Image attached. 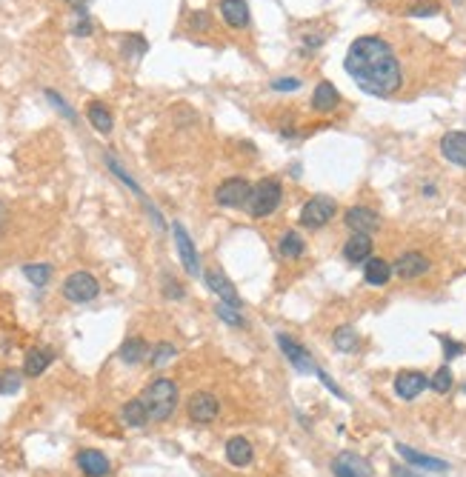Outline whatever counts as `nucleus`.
Masks as SVG:
<instances>
[{"instance_id": "f257e3e1", "label": "nucleus", "mask_w": 466, "mask_h": 477, "mask_svg": "<svg viewBox=\"0 0 466 477\" xmlns=\"http://www.w3.org/2000/svg\"><path fill=\"white\" fill-rule=\"evenodd\" d=\"M343 69L358 83V89L372 98H392L403 83V69L392 43L378 35H363L352 41L343 58Z\"/></svg>"}, {"instance_id": "f03ea898", "label": "nucleus", "mask_w": 466, "mask_h": 477, "mask_svg": "<svg viewBox=\"0 0 466 477\" xmlns=\"http://www.w3.org/2000/svg\"><path fill=\"white\" fill-rule=\"evenodd\" d=\"M140 400H143V406H146L149 423H163V420H169V417L177 412L180 389H177V383L169 380V377H155V380L140 392Z\"/></svg>"}, {"instance_id": "7ed1b4c3", "label": "nucleus", "mask_w": 466, "mask_h": 477, "mask_svg": "<svg viewBox=\"0 0 466 477\" xmlns=\"http://www.w3.org/2000/svg\"><path fill=\"white\" fill-rule=\"evenodd\" d=\"M284 200V186L278 177H264L252 186V194L247 200V211L252 217H269Z\"/></svg>"}, {"instance_id": "20e7f679", "label": "nucleus", "mask_w": 466, "mask_h": 477, "mask_svg": "<svg viewBox=\"0 0 466 477\" xmlns=\"http://www.w3.org/2000/svg\"><path fill=\"white\" fill-rule=\"evenodd\" d=\"M335 214H338L335 197H329V194H315L312 200L304 203V209H301V223H304L306 229H323Z\"/></svg>"}, {"instance_id": "39448f33", "label": "nucleus", "mask_w": 466, "mask_h": 477, "mask_svg": "<svg viewBox=\"0 0 466 477\" xmlns=\"http://www.w3.org/2000/svg\"><path fill=\"white\" fill-rule=\"evenodd\" d=\"M100 295V283L95 275L89 272H72L66 281H63V298L69 303H89Z\"/></svg>"}, {"instance_id": "423d86ee", "label": "nucleus", "mask_w": 466, "mask_h": 477, "mask_svg": "<svg viewBox=\"0 0 466 477\" xmlns=\"http://www.w3.org/2000/svg\"><path fill=\"white\" fill-rule=\"evenodd\" d=\"M249 194H252V183L244 180V177H229V180H223V183L214 189V200H217L220 206H226V209H241V206H247Z\"/></svg>"}, {"instance_id": "0eeeda50", "label": "nucleus", "mask_w": 466, "mask_h": 477, "mask_svg": "<svg viewBox=\"0 0 466 477\" xmlns=\"http://www.w3.org/2000/svg\"><path fill=\"white\" fill-rule=\"evenodd\" d=\"M172 234H175V246H177V255H180V263H183L186 275L197 278V275H200V258H197V249H195V243H192L189 231L183 229V223L175 220V223H172Z\"/></svg>"}, {"instance_id": "6e6552de", "label": "nucleus", "mask_w": 466, "mask_h": 477, "mask_svg": "<svg viewBox=\"0 0 466 477\" xmlns=\"http://www.w3.org/2000/svg\"><path fill=\"white\" fill-rule=\"evenodd\" d=\"M186 412H189L192 423H212L220 412V400L212 392H195L186 403Z\"/></svg>"}, {"instance_id": "1a4fd4ad", "label": "nucleus", "mask_w": 466, "mask_h": 477, "mask_svg": "<svg viewBox=\"0 0 466 477\" xmlns=\"http://www.w3.org/2000/svg\"><path fill=\"white\" fill-rule=\"evenodd\" d=\"M332 474L335 477H372V466L366 457H361L355 451H341L332 460Z\"/></svg>"}, {"instance_id": "9d476101", "label": "nucleus", "mask_w": 466, "mask_h": 477, "mask_svg": "<svg viewBox=\"0 0 466 477\" xmlns=\"http://www.w3.org/2000/svg\"><path fill=\"white\" fill-rule=\"evenodd\" d=\"M343 220H346V226H349L355 234H372V231L380 229L378 211H375V209H366V206H352Z\"/></svg>"}, {"instance_id": "9b49d317", "label": "nucleus", "mask_w": 466, "mask_h": 477, "mask_svg": "<svg viewBox=\"0 0 466 477\" xmlns=\"http://www.w3.org/2000/svg\"><path fill=\"white\" fill-rule=\"evenodd\" d=\"M75 463H78V468H81L86 477H106V474L112 471L109 457H106L103 451H98V449H83V451H78Z\"/></svg>"}, {"instance_id": "f8f14e48", "label": "nucleus", "mask_w": 466, "mask_h": 477, "mask_svg": "<svg viewBox=\"0 0 466 477\" xmlns=\"http://www.w3.org/2000/svg\"><path fill=\"white\" fill-rule=\"evenodd\" d=\"M429 258L426 255H420V252H406V255H400L398 261H395V272H398V278H403V281H415V278H420V275H426L429 272Z\"/></svg>"}, {"instance_id": "ddd939ff", "label": "nucleus", "mask_w": 466, "mask_h": 477, "mask_svg": "<svg viewBox=\"0 0 466 477\" xmlns=\"http://www.w3.org/2000/svg\"><path fill=\"white\" fill-rule=\"evenodd\" d=\"M278 346L284 349V355H286V360L298 369V372H318V366H315V360H312V355L304 349V346H298L292 337H286V335H278Z\"/></svg>"}, {"instance_id": "4468645a", "label": "nucleus", "mask_w": 466, "mask_h": 477, "mask_svg": "<svg viewBox=\"0 0 466 477\" xmlns=\"http://www.w3.org/2000/svg\"><path fill=\"white\" fill-rule=\"evenodd\" d=\"M426 386H429V380L423 372H400L395 377V394L400 400H415Z\"/></svg>"}, {"instance_id": "2eb2a0df", "label": "nucleus", "mask_w": 466, "mask_h": 477, "mask_svg": "<svg viewBox=\"0 0 466 477\" xmlns=\"http://www.w3.org/2000/svg\"><path fill=\"white\" fill-rule=\"evenodd\" d=\"M440 154L449 163L466 169V132H446L440 137Z\"/></svg>"}, {"instance_id": "dca6fc26", "label": "nucleus", "mask_w": 466, "mask_h": 477, "mask_svg": "<svg viewBox=\"0 0 466 477\" xmlns=\"http://www.w3.org/2000/svg\"><path fill=\"white\" fill-rule=\"evenodd\" d=\"M220 18L232 29H247L249 26V6H247V0H220Z\"/></svg>"}, {"instance_id": "f3484780", "label": "nucleus", "mask_w": 466, "mask_h": 477, "mask_svg": "<svg viewBox=\"0 0 466 477\" xmlns=\"http://www.w3.org/2000/svg\"><path fill=\"white\" fill-rule=\"evenodd\" d=\"M343 258L349 263H366L372 258V237L369 234H355L343 243Z\"/></svg>"}, {"instance_id": "a211bd4d", "label": "nucleus", "mask_w": 466, "mask_h": 477, "mask_svg": "<svg viewBox=\"0 0 466 477\" xmlns=\"http://www.w3.org/2000/svg\"><path fill=\"white\" fill-rule=\"evenodd\" d=\"M203 281H206V286L214 292V295H220V300H226V303H235V306H241V300H238V292H235V286L229 283V278L220 272V269H209L206 275H203Z\"/></svg>"}, {"instance_id": "6ab92c4d", "label": "nucleus", "mask_w": 466, "mask_h": 477, "mask_svg": "<svg viewBox=\"0 0 466 477\" xmlns=\"http://www.w3.org/2000/svg\"><path fill=\"white\" fill-rule=\"evenodd\" d=\"M338 103H341L338 89H335L329 80H321V83L315 86V95H312V109L321 112V115H329V112L338 109Z\"/></svg>"}, {"instance_id": "aec40b11", "label": "nucleus", "mask_w": 466, "mask_h": 477, "mask_svg": "<svg viewBox=\"0 0 466 477\" xmlns=\"http://www.w3.org/2000/svg\"><path fill=\"white\" fill-rule=\"evenodd\" d=\"M398 454H400L409 466H415V468H429V471H446V468H449V463H446V460H437V457L420 454V451H415V449H409V446H403V443H398Z\"/></svg>"}, {"instance_id": "412c9836", "label": "nucleus", "mask_w": 466, "mask_h": 477, "mask_svg": "<svg viewBox=\"0 0 466 477\" xmlns=\"http://www.w3.org/2000/svg\"><path fill=\"white\" fill-rule=\"evenodd\" d=\"M252 457H255V449H252V443L247 440V437H232L229 443H226V460L232 463V466H249L252 463Z\"/></svg>"}, {"instance_id": "4be33fe9", "label": "nucleus", "mask_w": 466, "mask_h": 477, "mask_svg": "<svg viewBox=\"0 0 466 477\" xmlns=\"http://www.w3.org/2000/svg\"><path fill=\"white\" fill-rule=\"evenodd\" d=\"M392 263L389 261H383V258H369L366 261V266H363V281L369 283V286H386L389 283V278H392Z\"/></svg>"}, {"instance_id": "5701e85b", "label": "nucleus", "mask_w": 466, "mask_h": 477, "mask_svg": "<svg viewBox=\"0 0 466 477\" xmlns=\"http://www.w3.org/2000/svg\"><path fill=\"white\" fill-rule=\"evenodd\" d=\"M52 360H55V352H52V349H32V352L26 355V360H24V374H26V377H41V374L52 366Z\"/></svg>"}, {"instance_id": "b1692460", "label": "nucleus", "mask_w": 466, "mask_h": 477, "mask_svg": "<svg viewBox=\"0 0 466 477\" xmlns=\"http://www.w3.org/2000/svg\"><path fill=\"white\" fill-rule=\"evenodd\" d=\"M149 355H152V349H149V343H146L143 337H129V340H123V346H120V352H118V357H120L123 363H129V366L143 363Z\"/></svg>"}, {"instance_id": "393cba45", "label": "nucleus", "mask_w": 466, "mask_h": 477, "mask_svg": "<svg viewBox=\"0 0 466 477\" xmlns=\"http://www.w3.org/2000/svg\"><path fill=\"white\" fill-rule=\"evenodd\" d=\"M278 252H281V258H286V261H298V258H304L306 243H304V237H301L298 231H286L281 241H278Z\"/></svg>"}, {"instance_id": "a878e982", "label": "nucleus", "mask_w": 466, "mask_h": 477, "mask_svg": "<svg viewBox=\"0 0 466 477\" xmlns=\"http://www.w3.org/2000/svg\"><path fill=\"white\" fill-rule=\"evenodd\" d=\"M86 117H89V123L100 132V135H109L112 132V126H115V120H112V112L103 106V103H98V100H92L89 103V109H86Z\"/></svg>"}, {"instance_id": "bb28decb", "label": "nucleus", "mask_w": 466, "mask_h": 477, "mask_svg": "<svg viewBox=\"0 0 466 477\" xmlns=\"http://www.w3.org/2000/svg\"><path fill=\"white\" fill-rule=\"evenodd\" d=\"M120 417H123V423H126V426H132V429H140V426H146V423H149V414H146V406H143V400H140V397L129 400V403L123 406Z\"/></svg>"}, {"instance_id": "cd10ccee", "label": "nucleus", "mask_w": 466, "mask_h": 477, "mask_svg": "<svg viewBox=\"0 0 466 477\" xmlns=\"http://www.w3.org/2000/svg\"><path fill=\"white\" fill-rule=\"evenodd\" d=\"M24 275L32 286H46L49 278H52V266L49 263H26L24 266Z\"/></svg>"}, {"instance_id": "c85d7f7f", "label": "nucleus", "mask_w": 466, "mask_h": 477, "mask_svg": "<svg viewBox=\"0 0 466 477\" xmlns=\"http://www.w3.org/2000/svg\"><path fill=\"white\" fill-rule=\"evenodd\" d=\"M214 315H217L223 323H229V326H244L241 306H235V303H226V300H220V303L214 306Z\"/></svg>"}, {"instance_id": "c756f323", "label": "nucleus", "mask_w": 466, "mask_h": 477, "mask_svg": "<svg viewBox=\"0 0 466 477\" xmlns=\"http://www.w3.org/2000/svg\"><path fill=\"white\" fill-rule=\"evenodd\" d=\"M332 340H335V349H341V352H346V355H349V352H355V349H358V343H361V340H358V332H355L352 326H341V329L335 332V337H332Z\"/></svg>"}, {"instance_id": "7c9ffc66", "label": "nucleus", "mask_w": 466, "mask_h": 477, "mask_svg": "<svg viewBox=\"0 0 466 477\" xmlns=\"http://www.w3.org/2000/svg\"><path fill=\"white\" fill-rule=\"evenodd\" d=\"M21 383H24V372H15V369L0 372V394H18Z\"/></svg>"}, {"instance_id": "2f4dec72", "label": "nucleus", "mask_w": 466, "mask_h": 477, "mask_svg": "<svg viewBox=\"0 0 466 477\" xmlns=\"http://www.w3.org/2000/svg\"><path fill=\"white\" fill-rule=\"evenodd\" d=\"M175 355H177V349H175L172 343H157V346L152 349V355H149V363L160 369V366L172 363V360H175Z\"/></svg>"}, {"instance_id": "473e14b6", "label": "nucleus", "mask_w": 466, "mask_h": 477, "mask_svg": "<svg viewBox=\"0 0 466 477\" xmlns=\"http://www.w3.org/2000/svg\"><path fill=\"white\" fill-rule=\"evenodd\" d=\"M429 386H432V392H437V394H446V392L452 389V372H449V366H440V369L432 374Z\"/></svg>"}, {"instance_id": "72a5a7b5", "label": "nucleus", "mask_w": 466, "mask_h": 477, "mask_svg": "<svg viewBox=\"0 0 466 477\" xmlns=\"http://www.w3.org/2000/svg\"><path fill=\"white\" fill-rule=\"evenodd\" d=\"M106 166H109V169H112V174H115V177H120V180H123V183H126V186H129V189H132V192H135L138 197H143L140 186H138V183H135V180H132V177L126 174V169H123V166H120V163H118V160H115L112 154H106Z\"/></svg>"}, {"instance_id": "f704fd0d", "label": "nucleus", "mask_w": 466, "mask_h": 477, "mask_svg": "<svg viewBox=\"0 0 466 477\" xmlns=\"http://www.w3.org/2000/svg\"><path fill=\"white\" fill-rule=\"evenodd\" d=\"M46 98L52 100V106H55V109H58V112H61V115H63L66 120H72V123L78 120V115H75V109H69V103H66V100H63V98H61L58 92H52V89H46Z\"/></svg>"}, {"instance_id": "c9c22d12", "label": "nucleus", "mask_w": 466, "mask_h": 477, "mask_svg": "<svg viewBox=\"0 0 466 477\" xmlns=\"http://www.w3.org/2000/svg\"><path fill=\"white\" fill-rule=\"evenodd\" d=\"M437 12H440V6L435 4V0H426V4H415V6L409 9L412 18H432V15H437Z\"/></svg>"}, {"instance_id": "e433bc0d", "label": "nucleus", "mask_w": 466, "mask_h": 477, "mask_svg": "<svg viewBox=\"0 0 466 477\" xmlns=\"http://www.w3.org/2000/svg\"><path fill=\"white\" fill-rule=\"evenodd\" d=\"M123 52H126L129 58H138V55H143V52H146V41H143V38H138V35H129V41L123 43Z\"/></svg>"}, {"instance_id": "4c0bfd02", "label": "nucleus", "mask_w": 466, "mask_h": 477, "mask_svg": "<svg viewBox=\"0 0 466 477\" xmlns=\"http://www.w3.org/2000/svg\"><path fill=\"white\" fill-rule=\"evenodd\" d=\"M163 295H166L169 300H180L186 292H183V286H180L177 281H172V278H163Z\"/></svg>"}, {"instance_id": "58836bf2", "label": "nucleus", "mask_w": 466, "mask_h": 477, "mask_svg": "<svg viewBox=\"0 0 466 477\" xmlns=\"http://www.w3.org/2000/svg\"><path fill=\"white\" fill-rule=\"evenodd\" d=\"M440 343H443V357H446V360H452V357H457V355H463V352H466V346H463V343H457V340L440 337Z\"/></svg>"}, {"instance_id": "ea45409f", "label": "nucleus", "mask_w": 466, "mask_h": 477, "mask_svg": "<svg viewBox=\"0 0 466 477\" xmlns=\"http://www.w3.org/2000/svg\"><path fill=\"white\" fill-rule=\"evenodd\" d=\"M189 26H192V29H197V32H209V29H212V21H209V15H206V12H192Z\"/></svg>"}, {"instance_id": "a19ab883", "label": "nucleus", "mask_w": 466, "mask_h": 477, "mask_svg": "<svg viewBox=\"0 0 466 477\" xmlns=\"http://www.w3.org/2000/svg\"><path fill=\"white\" fill-rule=\"evenodd\" d=\"M272 89L275 92H295V89H301V80L298 78H278V80H272Z\"/></svg>"}, {"instance_id": "79ce46f5", "label": "nucleus", "mask_w": 466, "mask_h": 477, "mask_svg": "<svg viewBox=\"0 0 466 477\" xmlns=\"http://www.w3.org/2000/svg\"><path fill=\"white\" fill-rule=\"evenodd\" d=\"M392 477H420V474H415V471L406 468V466H392Z\"/></svg>"}, {"instance_id": "37998d69", "label": "nucleus", "mask_w": 466, "mask_h": 477, "mask_svg": "<svg viewBox=\"0 0 466 477\" xmlns=\"http://www.w3.org/2000/svg\"><path fill=\"white\" fill-rule=\"evenodd\" d=\"M6 214H9V211H6V203L0 200V234H4V226H6Z\"/></svg>"}, {"instance_id": "c03bdc74", "label": "nucleus", "mask_w": 466, "mask_h": 477, "mask_svg": "<svg viewBox=\"0 0 466 477\" xmlns=\"http://www.w3.org/2000/svg\"><path fill=\"white\" fill-rule=\"evenodd\" d=\"M66 4H69V6H75V9H86L89 0H66Z\"/></svg>"}, {"instance_id": "a18cd8bd", "label": "nucleus", "mask_w": 466, "mask_h": 477, "mask_svg": "<svg viewBox=\"0 0 466 477\" xmlns=\"http://www.w3.org/2000/svg\"><path fill=\"white\" fill-rule=\"evenodd\" d=\"M463 392H466V386H463Z\"/></svg>"}]
</instances>
